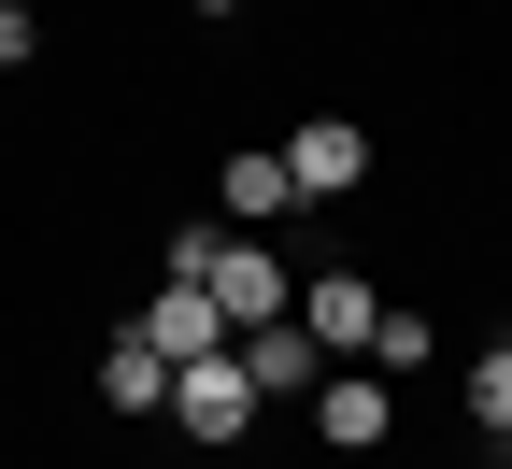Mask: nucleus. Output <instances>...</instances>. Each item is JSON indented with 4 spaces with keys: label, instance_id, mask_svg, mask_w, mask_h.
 <instances>
[{
    "label": "nucleus",
    "instance_id": "2",
    "mask_svg": "<svg viewBox=\"0 0 512 469\" xmlns=\"http://www.w3.org/2000/svg\"><path fill=\"white\" fill-rule=\"evenodd\" d=\"M185 285H214V313H228V342H242V327H271L299 285H285V256L271 242H256V228H214V256H200V271H185Z\"/></svg>",
    "mask_w": 512,
    "mask_h": 469
},
{
    "label": "nucleus",
    "instance_id": "8",
    "mask_svg": "<svg viewBox=\"0 0 512 469\" xmlns=\"http://www.w3.org/2000/svg\"><path fill=\"white\" fill-rule=\"evenodd\" d=\"M214 214H228V228H271V214H299V185H285V157H271V143H242V157L214 171Z\"/></svg>",
    "mask_w": 512,
    "mask_h": 469
},
{
    "label": "nucleus",
    "instance_id": "7",
    "mask_svg": "<svg viewBox=\"0 0 512 469\" xmlns=\"http://www.w3.org/2000/svg\"><path fill=\"white\" fill-rule=\"evenodd\" d=\"M228 356H242V384H256V398H313V370H328V356L299 342V313H271V327H242Z\"/></svg>",
    "mask_w": 512,
    "mask_h": 469
},
{
    "label": "nucleus",
    "instance_id": "10",
    "mask_svg": "<svg viewBox=\"0 0 512 469\" xmlns=\"http://www.w3.org/2000/svg\"><path fill=\"white\" fill-rule=\"evenodd\" d=\"M456 413L512 455V342H470V356H456Z\"/></svg>",
    "mask_w": 512,
    "mask_h": 469
},
{
    "label": "nucleus",
    "instance_id": "1",
    "mask_svg": "<svg viewBox=\"0 0 512 469\" xmlns=\"http://www.w3.org/2000/svg\"><path fill=\"white\" fill-rule=\"evenodd\" d=\"M157 413L185 427V455H242V441H256V413H271V398H256V384H242V356L214 342V356H185V370H171V398H157Z\"/></svg>",
    "mask_w": 512,
    "mask_h": 469
},
{
    "label": "nucleus",
    "instance_id": "5",
    "mask_svg": "<svg viewBox=\"0 0 512 469\" xmlns=\"http://www.w3.org/2000/svg\"><path fill=\"white\" fill-rule=\"evenodd\" d=\"M128 327H143V342H157L171 370L228 342V313H214V285H185V271H157V299H143V313H128Z\"/></svg>",
    "mask_w": 512,
    "mask_h": 469
},
{
    "label": "nucleus",
    "instance_id": "11",
    "mask_svg": "<svg viewBox=\"0 0 512 469\" xmlns=\"http://www.w3.org/2000/svg\"><path fill=\"white\" fill-rule=\"evenodd\" d=\"M427 356H441V327H427V313H399V299H384V313H370V342H356V370H384V384H413Z\"/></svg>",
    "mask_w": 512,
    "mask_h": 469
},
{
    "label": "nucleus",
    "instance_id": "4",
    "mask_svg": "<svg viewBox=\"0 0 512 469\" xmlns=\"http://www.w3.org/2000/svg\"><path fill=\"white\" fill-rule=\"evenodd\" d=\"M313 441L328 455H384L399 441V384L384 370H313Z\"/></svg>",
    "mask_w": 512,
    "mask_h": 469
},
{
    "label": "nucleus",
    "instance_id": "12",
    "mask_svg": "<svg viewBox=\"0 0 512 469\" xmlns=\"http://www.w3.org/2000/svg\"><path fill=\"white\" fill-rule=\"evenodd\" d=\"M29 57H43V15H29V0H0V72H29Z\"/></svg>",
    "mask_w": 512,
    "mask_h": 469
},
{
    "label": "nucleus",
    "instance_id": "14",
    "mask_svg": "<svg viewBox=\"0 0 512 469\" xmlns=\"http://www.w3.org/2000/svg\"><path fill=\"white\" fill-rule=\"evenodd\" d=\"M29 15H43V0H29Z\"/></svg>",
    "mask_w": 512,
    "mask_h": 469
},
{
    "label": "nucleus",
    "instance_id": "6",
    "mask_svg": "<svg viewBox=\"0 0 512 469\" xmlns=\"http://www.w3.org/2000/svg\"><path fill=\"white\" fill-rule=\"evenodd\" d=\"M285 313H299V342H313V356H356V342H370V313H384V299H370L356 271H313V285H299Z\"/></svg>",
    "mask_w": 512,
    "mask_h": 469
},
{
    "label": "nucleus",
    "instance_id": "13",
    "mask_svg": "<svg viewBox=\"0 0 512 469\" xmlns=\"http://www.w3.org/2000/svg\"><path fill=\"white\" fill-rule=\"evenodd\" d=\"M200 15H242V0H200Z\"/></svg>",
    "mask_w": 512,
    "mask_h": 469
},
{
    "label": "nucleus",
    "instance_id": "3",
    "mask_svg": "<svg viewBox=\"0 0 512 469\" xmlns=\"http://www.w3.org/2000/svg\"><path fill=\"white\" fill-rule=\"evenodd\" d=\"M271 157H285L299 199H356V185H370V114H299Z\"/></svg>",
    "mask_w": 512,
    "mask_h": 469
},
{
    "label": "nucleus",
    "instance_id": "9",
    "mask_svg": "<svg viewBox=\"0 0 512 469\" xmlns=\"http://www.w3.org/2000/svg\"><path fill=\"white\" fill-rule=\"evenodd\" d=\"M157 398H171V356L143 342V327H114L100 342V413H157Z\"/></svg>",
    "mask_w": 512,
    "mask_h": 469
}]
</instances>
